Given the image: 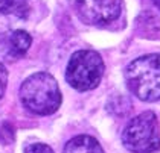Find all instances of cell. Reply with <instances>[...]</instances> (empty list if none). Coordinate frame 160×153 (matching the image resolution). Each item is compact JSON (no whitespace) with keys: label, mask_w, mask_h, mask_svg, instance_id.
<instances>
[{"label":"cell","mask_w":160,"mask_h":153,"mask_svg":"<svg viewBox=\"0 0 160 153\" xmlns=\"http://www.w3.org/2000/svg\"><path fill=\"white\" fill-rule=\"evenodd\" d=\"M123 146L133 153H152L160 149L159 120L147 111L134 117L122 132Z\"/></svg>","instance_id":"obj_3"},{"label":"cell","mask_w":160,"mask_h":153,"mask_svg":"<svg viewBox=\"0 0 160 153\" xmlns=\"http://www.w3.org/2000/svg\"><path fill=\"white\" fill-rule=\"evenodd\" d=\"M6 85H8V71L5 68V65L0 62V99L6 91Z\"/></svg>","instance_id":"obj_10"},{"label":"cell","mask_w":160,"mask_h":153,"mask_svg":"<svg viewBox=\"0 0 160 153\" xmlns=\"http://www.w3.org/2000/svg\"><path fill=\"white\" fill-rule=\"evenodd\" d=\"M31 44H32L31 35L26 30H22V29L14 30L12 34L9 35V38H8V49H9V52H11V55L14 58L23 56L29 50Z\"/></svg>","instance_id":"obj_8"},{"label":"cell","mask_w":160,"mask_h":153,"mask_svg":"<svg viewBox=\"0 0 160 153\" xmlns=\"http://www.w3.org/2000/svg\"><path fill=\"white\" fill-rule=\"evenodd\" d=\"M29 12L26 0H0V34H8L18 23L28 20Z\"/></svg>","instance_id":"obj_6"},{"label":"cell","mask_w":160,"mask_h":153,"mask_svg":"<svg viewBox=\"0 0 160 153\" xmlns=\"http://www.w3.org/2000/svg\"><path fill=\"white\" fill-rule=\"evenodd\" d=\"M104 74V61L93 50H79L72 55L67 64L66 79L78 91L96 88Z\"/></svg>","instance_id":"obj_4"},{"label":"cell","mask_w":160,"mask_h":153,"mask_svg":"<svg viewBox=\"0 0 160 153\" xmlns=\"http://www.w3.org/2000/svg\"><path fill=\"white\" fill-rule=\"evenodd\" d=\"M20 99L28 111L37 115H50L61 106V91L55 77L40 71L26 79L20 88Z\"/></svg>","instance_id":"obj_1"},{"label":"cell","mask_w":160,"mask_h":153,"mask_svg":"<svg viewBox=\"0 0 160 153\" xmlns=\"http://www.w3.org/2000/svg\"><path fill=\"white\" fill-rule=\"evenodd\" d=\"M62 153H105L93 137L78 135L64 146Z\"/></svg>","instance_id":"obj_7"},{"label":"cell","mask_w":160,"mask_h":153,"mask_svg":"<svg viewBox=\"0 0 160 153\" xmlns=\"http://www.w3.org/2000/svg\"><path fill=\"white\" fill-rule=\"evenodd\" d=\"M76 15L87 24H108L122 9V0H72Z\"/></svg>","instance_id":"obj_5"},{"label":"cell","mask_w":160,"mask_h":153,"mask_svg":"<svg viewBox=\"0 0 160 153\" xmlns=\"http://www.w3.org/2000/svg\"><path fill=\"white\" fill-rule=\"evenodd\" d=\"M130 91L143 102L160 100V53L134 59L125 68Z\"/></svg>","instance_id":"obj_2"},{"label":"cell","mask_w":160,"mask_h":153,"mask_svg":"<svg viewBox=\"0 0 160 153\" xmlns=\"http://www.w3.org/2000/svg\"><path fill=\"white\" fill-rule=\"evenodd\" d=\"M152 3H154V5H156V6L160 9V0H152Z\"/></svg>","instance_id":"obj_11"},{"label":"cell","mask_w":160,"mask_h":153,"mask_svg":"<svg viewBox=\"0 0 160 153\" xmlns=\"http://www.w3.org/2000/svg\"><path fill=\"white\" fill-rule=\"evenodd\" d=\"M25 153H53V150L50 149L48 144L32 142V144H28L25 147Z\"/></svg>","instance_id":"obj_9"}]
</instances>
